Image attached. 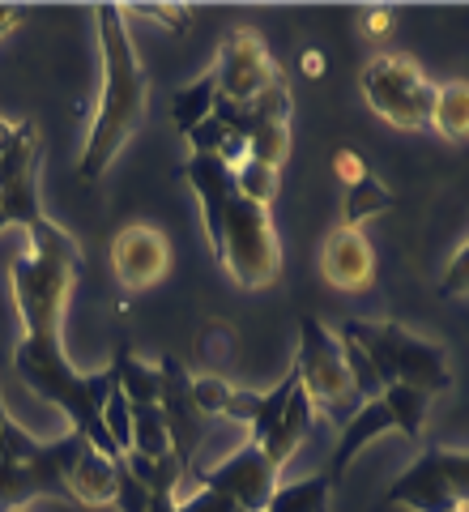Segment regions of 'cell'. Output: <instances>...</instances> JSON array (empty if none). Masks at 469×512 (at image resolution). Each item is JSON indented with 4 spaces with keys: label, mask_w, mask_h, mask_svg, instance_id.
<instances>
[{
    "label": "cell",
    "mask_w": 469,
    "mask_h": 512,
    "mask_svg": "<svg viewBox=\"0 0 469 512\" xmlns=\"http://www.w3.org/2000/svg\"><path fill=\"white\" fill-rule=\"evenodd\" d=\"M82 444L86 436L73 427L60 440L43 444L26 427L5 419V427H0V512H22L39 495L73 504V491L64 483V474H69L73 457L82 453Z\"/></svg>",
    "instance_id": "obj_4"
},
{
    "label": "cell",
    "mask_w": 469,
    "mask_h": 512,
    "mask_svg": "<svg viewBox=\"0 0 469 512\" xmlns=\"http://www.w3.org/2000/svg\"><path fill=\"white\" fill-rule=\"evenodd\" d=\"M214 103H218V86H214V73H205V77H197V82L184 86V90L171 99V124L188 137L201 120H209Z\"/></svg>",
    "instance_id": "obj_24"
},
{
    "label": "cell",
    "mask_w": 469,
    "mask_h": 512,
    "mask_svg": "<svg viewBox=\"0 0 469 512\" xmlns=\"http://www.w3.org/2000/svg\"><path fill=\"white\" fill-rule=\"evenodd\" d=\"M235 188L244 192V197H252L256 205H269L278 201V188H282V180H278V171L273 167H265V163H252V158H244V163L235 167Z\"/></svg>",
    "instance_id": "obj_28"
},
{
    "label": "cell",
    "mask_w": 469,
    "mask_h": 512,
    "mask_svg": "<svg viewBox=\"0 0 469 512\" xmlns=\"http://www.w3.org/2000/svg\"><path fill=\"white\" fill-rule=\"evenodd\" d=\"M120 461L103 457L99 448L86 440L82 453L73 457L69 474H64V483H69V491H73V504H82V508H107V504H116V466H120Z\"/></svg>",
    "instance_id": "obj_17"
},
{
    "label": "cell",
    "mask_w": 469,
    "mask_h": 512,
    "mask_svg": "<svg viewBox=\"0 0 469 512\" xmlns=\"http://www.w3.org/2000/svg\"><path fill=\"white\" fill-rule=\"evenodd\" d=\"M312 423H316V406H312V397H307V389H303V380H299V389L290 393V402H286V410H282V419H278V427L269 431V440L261 444V453H265V461L273 470H286L290 466V457L303 448V440L312 436Z\"/></svg>",
    "instance_id": "obj_18"
},
{
    "label": "cell",
    "mask_w": 469,
    "mask_h": 512,
    "mask_svg": "<svg viewBox=\"0 0 469 512\" xmlns=\"http://www.w3.org/2000/svg\"><path fill=\"white\" fill-rule=\"evenodd\" d=\"M397 205V197L388 192L376 175H363L359 184H350L346 188V210H342V227H350V231H363V222L367 218H380V214H388Z\"/></svg>",
    "instance_id": "obj_22"
},
{
    "label": "cell",
    "mask_w": 469,
    "mask_h": 512,
    "mask_svg": "<svg viewBox=\"0 0 469 512\" xmlns=\"http://www.w3.org/2000/svg\"><path fill=\"white\" fill-rule=\"evenodd\" d=\"M431 124H435V133L448 137V141H469V82L435 86Z\"/></svg>",
    "instance_id": "obj_21"
},
{
    "label": "cell",
    "mask_w": 469,
    "mask_h": 512,
    "mask_svg": "<svg viewBox=\"0 0 469 512\" xmlns=\"http://www.w3.org/2000/svg\"><path fill=\"white\" fill-rule=\"evenodd\" d=\"M380 431H393V414H388V406L380 402H363L359 410H354V419L342 427V440L333 444V453H329V466H325V478L337 487L346 478V470L354 466V457L363 453V448L380 436Z\"/></svg>",
    "instance_id": "obj_16"
},
{
    "label": "cell",
    "mask_w": 469,
    "mask_h": 512,
    "mask_svg": "<svg viewBox=\"0 0 469 512\" xmlns=\"http://www.w3.org/2000/svg\"><path fill=\"white\" fill-rule=\"evenodd\" d=\"M150 512H180L175 495H150Z\"/></svg>",
    "instance_id": "obj_39"
},
{
    "label": "cell",
    "mask_w": 469,
    "mask_h": 512,
    "mask_svg": "<svg viewBox=\"0 0 469 512\" xmlns=\"http://www.w3.org/2000/svg\"><path fill=\"white\" fill-rule=\"evenodd\" d=\"M363 99L384 124L401 128V133H418L431 124L435 82L410 52H380L363 69Z\"/></svg>",
    "instance_id": "obj_6"
},
{
    "label": "cell",
    "mask_w": 469,
    "mask_h": 512,
    "mask_svg": "<svg viewBox=\"0 0 469 512\" xmlns=\"http://www.w3.org/2000/svg\"><path fill=\"white\" fill-rule=\"evenodd\" d=\"M299 69H303V77L320 82V77H325V56L312 52V47H303V52H299Z\"/></svg>",
    "instance_id": "obj_37"
},
{
    "label": "cell",
    "mask_w": 469,
    "mask_h": 512,
    "mask_svg": "<svg viewBox=\"0 0 469 512\" xmlns=\"http://www.w3.org/2000/svg\"><path fill=\"white\" fill-rule=\"evenodd\" d=\"M380 402L388 406V414H393V431H401L406 440H423L427 431V406L431 397L423 389H410V384H388V389L380 393Z\"/></svg>",
    "instance_id": "obj_20"
},
{
    "label": "cell",
    "mask_w": 469,
    "mask_h": 512,
    "mask_svg": "<svg viewBox=\"0 0 469 512\" xmlns=\"http://www.w3.org/2000/svg\"><path fill=\"white\" fill-rule=\"evenodd\" d=\"M337 342H342V363H346V376L354 384V393H359L363 402H376V397L384 393V384L376 376V367H371V359L350 338H342V333H337Z\"/></svg>",
    "instance_id": "obj_29"
},
{
    "label": "cell",
    "mask_w": 469,
    "mask_h": 512,
    "mask_svg": "<svg viewBox=\"0 0 469 512\" xmlns=\"http://www.w3.org/2000/svg\"><path fill=\"white\" fill-rule=\"evenodd\" d=\"M5 419H9V414H5V397H0V427H5Z\"/></svg>",
    "instance_id": "obj_40"
},
{
    "label": "cell",
    "mask_w": 469,
    "mask_h": 512,
    "mask_svg": "<svg viewBox=\"0 0 469 512\" xmlns=\"http://www.w3.org/2000/svg\"><path fill=\"white\" fill-rule=\"evenodd\" d=\"M116 508L120 512H150V491H145V483L124 461L116 466Z\"/></svg>",
    "instance_id": "obj_32"
},
{
    "label": "cell",
    "mask_w": 469,
    "mask_h": 512,
    "mask_svg": "<svg viewBox=\"0 0 469 512\" xmlns=\"http://www.w3.org/2000/svg\"><path fill=\"white\" fill-rule=\"evenodd\" d=\"M94 22H99L103 86H99V103H94L90 141L82 158H77V175L86 184L107 175V167L124 150V141H133V133L145 124V111H150V77H145L137 47L128 39V13L120 5H99Z\"/></svg>",
    "instance_id": "obj_3"
},
{
    "label": "cell",
    "mask_w": 469,
    "mask_h": 512,
    "mask_svg": "<svg viewBox=\"0 0 469 512\" xmlns=\"http://www.w3.org/2000/svg\"><path fill=\"white\" fill-rule=\"evenodd\" d=\"M86 274L82 244L47 218L39 231H30V248L13 261L9 282H13V303L22 312V346L13 350V367L18 376L35 389L43 402H52L60 414H69L73 431L99 448L103 457L120 461L124 453L111 444L103 427V402L116 384V372H77L64 355L60 325H64V303H69L77 278Z\"/></svg>",
    "instance_id": "obj_1"
},
{
    "label": "cell",
    "mask_w": 469,
    "mask_h": 512,
    "mask_svg": "<svg viewBox=\"0 0 469 512\" xmlns=\"http://www.w3.org/2000/svg\"><path fill=\"white\" fill-rule=\"evenodd\" d=\"M342 338H350L354 346L363 350L376 367L380 384H410V389H423L427 397L435 393H448L452 384V367H448V355L444 346H435L427 338H418L406 325L397 320H363L354 316L342 325Z\"/></svg>",
    "instance_id": "obj_5"
},
{
    "label": "cell",
    "mask_w": 469,
    "mask_h": 512,
    "mask_svg": "<svg viewBox=\"0 0 469 512\" xmlns=\"http://www.w3.org/2000/svg\"><path fill=\"white\" fill-rule=\"evenodd\" d=\"M393 26H397L393 9H363L359 13V30H363V39H371V43L393 39Z\"/></svg>",
    "instance_id": "obj_35"
},
{
    "label": "cell",
    "mask_w": 469,
    "mask_h": 512,
    "mask_svg": "<svg viewBox=\"0 0 469 512\" xmlns=\"http://www.w3.org/2000/svg\"><path fill=\"white\" fill-rule=\"evenodd\" d=\"M461 295H469V244L452 256L440 278V299H461Z\"/></svg>",
    "instance_id": "obj_33"
},
{
    "label": "cell",
    "mask_w": 469,
    "mask_h": 512,
    "mask_svg": "<svg viewBox=\"0 0 469 512\" xmlns=\"http://www.w3.org/2000/svg\"><path fill=\"white\" fill-rule=\"evenodd\" d=\"M329 495H333V483L325 478V470H320L312 478L278 487L265 512H329Z\"/></svg>",
    "instance_id": "obj_23"
},
{
    "label": "cell",
    "mask_w": 469,
    "mask_h": 512,
    "mask_svg": "<svg viewBox=\"0 0 469 512\" xmlns=\"http://www.w3.org/2000/svg\"><path fill=\"white\" fill-rule=\"evenodd\" d=\"M111 372H116V384L124 389V397L133 406H158V397H163V376H158V363H141L128 342L116 350V363H111Z\"/></svg>",
    "instance_id": "obj_19"
},
{
    "label": "cell",
    "mask_w": 469,
    "mask_h": 512,
    "mask_svg": "<svg viewBox=\"0 0 469 512\" xmlns=\"http://www.w3.org/2000/svg\"><path fill=\"white\" fill-rule=\"evenodd\" d=\"M22 22H26V9H0V39H5L13 26H22Z\"/></svg>",
    "instance_id": "obj_38"
},
{
    "label": "cell",
    "mask_w": 469,
    "mask_h": 512,
    "mask_svg": "<svg viewBox=\"0 0 469 512\" xmlns=\"http://www.w3.org/2000/svg\"><path fill=\"white\" fill-rule=\"evenodd\" d=\"M43 137L30 120H0V227L39 231L47 214L39 205Z\"/></svg>",
    "instance_id": "obj_7"
},
{
    "label": "cell",
    "mask_w": 469,
    "mask_h": 512,
    "mask_svg": "<svg viewBox=\"0 0 469 512\" xmlns=\"http://www.w3.org/2000/svg\"><path fill=\"white\" fill-rule=\"evenodd\" d=\"M299 389V367L290 363V372L278 380V389H269V393H261V410H256V419H252V436H248V444H256L261 448L265 440H269V431L278 427V419H282V410H286V402H290V393Z\"/></svg>",
    "instance_id": "obj_27"
},
{
    "label": "cell",
    "mask_w": 469,
    "mask_h": 512,
    "mask_svg": "<svg viewBox=\"0 0 469 512\" xmlns=\"http://www.w3.org/2000/svg\"><path fill=\"white\" fill-rule=\"evenodd\" d=\"M103 427H107L111 444H116L120 453H128V444H133V402L124 397L120 384H111V393L103 402Z\"/></svg>",
    "instance_id": "obj_30"
},
{
    "label": "cell",
    "mask_w": 469,
    "mask_h": 512,
    "mask_svg": "<svg viewBox=\"0 0 469 512\" xmlns=\"http://www.w3.org/2000/svg\"><path fill=\"white\" fill-rule=\"evenodd\" d=\"M384 504H401L410 512H469V453L427 448L410 470L397 474Z\"/></svg>",
    "instance_id": "obj_10"
},
{
    "label": "cell",
    "mask_w": 469,
    "mask_h": 512,
    "mask_svg": "<svg viewBox=\"0 0 469 512\" xmlns=\"http://www.w3.org/2000/svg\"><path fill=\"white\" fill-rule=\"evenodd\" d=\"M180 175L201 201V222L214 261L235 278V286H248V291L269 286L282 274V248L265 205H256L235 188V171L218 154H188Z\"/></svg>",
    "instance_id": "obj_2"
},
{
    "label": "cell",
    "mask_w": 469,
    "mask_h": 512,
    "mask_svg": "<svg viewBox=\"0 0 469 512\" xmlns=\"http://www.w3.org/2000/svg\"><path fill=\"white\" fill-rule=\"evenodd\" d=\"M231 393H235V384L226 380V376H214V372L192 376V402H197V410L205 414V419H214V414H222V410H226V402H231Z\"/></svg>",
    "instance_id": "obj_31"
},
{
    "label": "cell",
    "mask_w": 469,
    "mask_h": 512,
    "mask_svg": "<svg viewBox=\"0 0 469 512\" xmlns=\"http://www.w3.org/2000/svg\"><path fill=\"white\" fill-rule=\"evenodd\" d=\"M111 269L128 291H145V286L163 282L171 269V244L167 235L150 227V222H128V227L111 239Z\"/></svg>",
    "instance_id": "obj_14"
},
{
    "label": "cell",
    "mask_w": 469,
    "mask_h": 512,
    "mask_svg": "<svg viewBox=\"0 0 469 512\" xmlns=\"http://www.w3.org/2000/svg\"><path fill=\"white\" fill-rule=\"evenodd\" d=\"M295 367L307 397H312L316 414H329L337 427H346L354 419V410L363 406V397L354 393V384L346 376L342 363V342L337 333L316 316H299V350H295Z\"/></svg>",
    "instance_id": "obj_8"
},
{
    "label": "cell",
    "mask_w": 469,
    "mask_h": 512,
    "mask_svg": "<svg viewBox=\"0 0 469 512\" xmlns=\"http://www.w3.org/2000/svg\"><path fill=\"white\" fill-rule=\"evenodd\" d=\"M128 453H137V457H167L171 453L167 419L158 406H133V444H128Z\"/></svg>",
    "instance_id": "obj_26"
},
{
    "label": "cell",
    "mask_w": 469,
    "mask_h": 512,
    "mask_svg": "<svg viewBox=\"0 0 469 512\" xmlns=\"http://www.w3.org/2000/svg\"><path fill=\"white\" fill-rule=\"evenodd\" d=\"M158 376H163V397H158V410H163V419H167L171 453H175V461L184 466L188 483H192V474H197V453H201L205 431H209V419L197 410V402H192V376H188V367L180 359L163 355V359H158Z\"/></svg>",
    "instance_id": "obj_12"
},
{
    "label": "cell",
    "mask_w": 469,
    "mask_h": 512,
    "mask_svg": "<svg viewBox=\"0 0 469 512\" xmlns=\"http://www.w3.org/2000/svg\"><path fill=\"white\" fill-rule=\"evenodd\" d=\"M192 487H205L222 495V500H231L239 512H265L273 491H278V470L265 461V453L256 444H244L235 448L231 457L222 461V466L214 470H197V478H192Z\"/></svg>",
    "instance_id": "obj_13"
},
{
    "label": "cell",
    "mask_w": 469,
    "mask_h": 512,
    "mask_svg": "<svg viewBox=\"0 0 469 512\" xmlns=\"http://www.w3.org/2000/svg\"><path fill=\"white\" fill-rule=\"evenodd\" d=\"M333 175L342 180V188H350V184H359L363 175H371V167L363 163V154H359V150L342 146V150H333Z\"/></svg>",
    "instance_id": "obj_34"
},
{
    "label": "cell",
    "mask_w": 469,
    "mask_h": 512,
    "mask_svg": "<svg viewBox=\"0 0 469 512\" xmlns=\"http://www.w3.org/2000/svg\"><path fill=\"white\" fill-rule=\"evenodd\" d=\"M320 274L337 291H350V295L367 291L371 278H376V248H371V239L350 227L329 231L325 248H320Z\"/></svg>",
    "instance_id": "obj_15"
},
{
    "label": "cell",
    "mask_w": 469,
    "mask_h": 512,
    "mask_svg": "<svg viewBox=\"0 0 469 512\" xmlns=\"http://www.w3.org/2000/svg\"><path fill=\"white\" fill-rule=\"evenodd\" d=\"M124 466L141 478L150 495H175V491H180V483H188V474H184L180 461H175V453H167V457H137V453H124Z\"/></svg>",
    "instance_id": "obj_25"
},
{
    "label": "cell",
    "mask_w": 469,
    "mask_h": 512,
    "mask_svg": "<svg viewBox=\"0 0 469 512\" xmlns=\"http://www.w3.org/2000/svg\"><path fill=\"white\" fill-rule=\"evenodd\" d=\"M214 86H218V99H231V103H248L256 99L261 90H269L273 82L282 77V69L273 64L265 39L248 26H235L231 35L222 39L218 47V60H214Z\"/></svg>",
    "instance_id": "obj_11"
},
{
    "label": "cell",
    "mask_w": 469,
    "mask_h": 512,
    "mask_svg": "<svg viewBox=\"0 0 469 512\" xmlns=\"http://www.w3.org/2000/svg\"><path fill=\"white\" fill-rule=\"evenodd\" d=\"M180 512H239L231 500H222V495H214V491H192L188 500L180 504Z\"/></svg>",
    "instance_id": "obj_36"
},
{
    "label": "cell",
    "mask_w": 469,
    "mask_h": 512,
    "mask_svg": "<svg viewBox=\"0 0 469 512\" xmlns=\"http://www.w3.org/2000/svg\"><path fill=\"white\" fill-rule=\"evenodd\" d=\"M209 116L235 141H244L252 163H265L273 171L286 167V158H290V86H286V77H278L269 90H261L248 103L218 99Z\"/></svg>",
    "instance_id": "obj_9"
}]
</instances>
